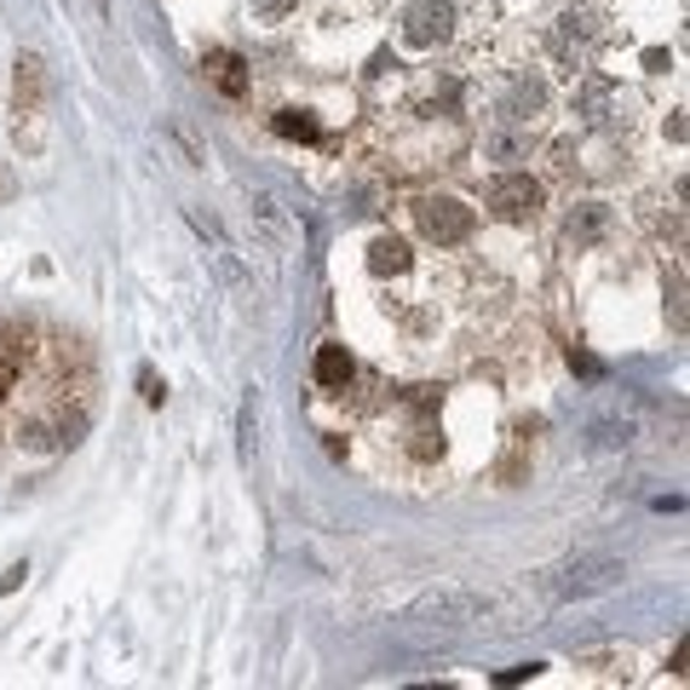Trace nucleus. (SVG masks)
<instances>
[{"instance_id":"obj_1","label":"nucleus","mask_w":690,"mask_h":690,"mask_svg":"<svg viewBox=\"0 0 690 690\" xmlns=\"http://www.w3.org/2000/svg\"><path fill=\"white\" fill-rule=\"evenodd\" d=\"M478 610H483V599L467 593V587H431V593H420V604L408 610V627L420 638H449L460 627H472Z\"/></svg>"},{"instance_id":"obj_2","label":"nucleus","mask_w":690,"mask_h":690,"mask_svg":"<svg viewBox=\"0 0 690 690\" xmlns=\"http://www.w3.org/2000/svg\"><path fill=\"white\" fill-rule=\"evenodd\" d=\"M627 565L622 558H604V552H587V558H570V565L552 570V593L558 599H599L610 587H622Z\"/></svg>"},{"instance_id":"obj_3","label":"nucleus","mask_w":690,"mask_h":690,"mask_svg":"<svg viewBox=\"0 0 690 690\" xmlns=\"http://www.w3.org/2000/svg\"><path fill=\"white\" fill-rule=\"evenodd\" d=\"M415 224H420L426 242L454 248V242L472 237V208H467V201H454V196H420L415 201Z\"/></svg>"},{"instance_id":"obj_4","label":"nucleus","mask_w":690,"mask_h":690,"mask_svg":"<svg viewBox=\"0 0 690 690\" xmlns=\"http://www.w3.org/2000/svg\"><path fill=\"white\" fill-rule=\"evenodd\" d=\"M541 185H535L529 173H501L495 185H490V208H495V219H506V224H529L535 213H541Z\"/></svg>"},{"instance_id":"obj_5","label":"nucleus","mask_w":690,"mask_h":690,"mask_svg":"<svg viewBox=\"0 0 690 690\" xmlns=\"http://www.w3.org/2000/svg\"><path fill=\"white\" fill-rule=\"evenodd\" d=\"M41 110H46V64L35 53H23L12 64V116L23 127V121H41Z\"/></svg>"},{"instance_id":"obj_6","label":"nucleus","mask_w":690,"mask_h":690,"mask_svg":"<svg viewBox=\"0 0 690 690\" xmlns=\"http://www.w3.org/2000/svg\"><path fill=\"white\" fill-rule=\"evenodd\" d=\"M604 35H610V23L599 12H565V18H558V53H565L570 64H581Z\"/></svg>"},{"instance_id":"obj_7","label":"nucleus","mask_w":690,"mask_h":690,"mask_svg":"<svg viewBox=\"0 0 690 690\" xmlns=\"http://www.w3.org/2000/svg\"><path fill=\"white\" fill-rule=\"evenodd\" d=\"M449 23H454V7H449V0H420V7H408L403 35L415 41V46H431V41L449 35Z\"/></svg>"},{"instance_id":"obj_8","label":"nucleus","mask_w":690,"mask_h":690,"mask_svg":"<svg viewBox=\"0 0 690 690\" xmlns=\"http://www.w3.org/2000/svg\"><path fill=\"white\" fill-rule=\"evenodd\" d=\"M604 237H610V208H604V201H576V208L565 213V242L593 248Z\"/></svg>"},{"instance_id":"obj_9","label":"nucleus","mask_w":690,"mask_h":690,"mask_svg":"<svg viewBox=\"0 0 690 690\" xmlns=\"http://www.w3.org/2000/svg\"><path fill=\"white\" fill-rule=\"evenodd\" d=\"M201 75L224 92V98H242L248 92V64L230 53V46H213V53H201Z\"/></svg>"},{"instance_id":"obj_10","label":"nucleus","mask_w":690,"mask_h":690,"mask_svg":"<svg viewBox=\"0 0 690 690\" xmlns=\"http://www.w3.org/2000/svg\"><path fill=\"white\" fill-rule=\"evenodd\" d=\"M529 150H535L529 127H495V133L483 139V156L490 162H529Z\"/></svg>"},{"instance_id":"obj_11","label":"nucleus","mask_w":690,"mask_h":690,"mask_svg":"<svg viewBox=\"0 0 690 690\" xmlns=\"http://www.w3.org/2000/svg\"><path fill=\"white\" fill-rule=\"evenodd\" d=\"M570 110H576L581 121H604V116H610V81H604V75H587V81H576Z\"/></svg>"},{"instance_id":"obj_12","label":"nucleus","mask_w":690,"mask_h":690,"mask_svg":"<svg viewBox=\"0 0 690 690\" xmlns=\"http://www.w3.org/2000/svg\"><path fill=\"white\" fill-rule=\"evenodd\" d=\"M351 380V351L346 346H322L317 351V386H346Z\"/></svg>"},{"instance_id":"obj_13","label":"nucleus","mask_w":690,"mask_h":690,"mask_svg":"<svg viewBox=\"0 0 690 690\" xmlns=\"http://www.w3.org/2000/svg\"><path fill=\"white\" fill-rule=\"evenodd\" d=\"M369 265H374L380 276H397V271H408V242H397V237H380V242L369 248Z\"/></svg>"},{"instance_id":"obj_14","label":"nucleus","mask_w":690,"mask_h":690,"mask_svg":"<svg viewBox=\"0 0 690 690\" xmlns=\"http://www.w3.org/2000/svg\"><path fill=\"white\" fill-rule=\"evenodd\" d=\"M276 133H283V139H305V144H311V139H322V127H317L311 116H299V110H283V116H276Z\"/></svg>"},{"instance_id":"obj_15","label":"nucleus","mask_w":690,"mask_h":690,"mask_svg":"<svg viewBox=\"0 0 690 690\" xmlns=\"http://www.w3.org/2000/svg\"><path fill=\"white\" fill-rule=\"evenodd\" d=\"M253 219H260V230H265L271 242H283V213H276V201H271L265 190L253 196Z\"/></svg>"},{"instance_id":"obj_16","label":"nucleus","mask_w":690,"mask_h":690,"mask_svg":"<svg viewBox=\"0 0 690 690\" xmlns=\"http://www.w3.org/2000/svg\"><path fill=\"white\" fill-rule=\"evenodd\" d=\"M581 668H593L599 679H627V656H616V650L610 656H581Z\"/></svg>"},{"instance_id":"obj_17","label":"nucleus","mask_w":690,"mask_h":690,"mask_svg":"<svg viewBox=\"0 0 690 690\" xmlns=\"http://www.w3.org/2000/svg\"><path fill=\"white\" fill-rule=\"evenodd\" d=\"M633 431L627 426H599V449H627Z\"/></svg>"},{"instance_id":"obj_18","label":"nucleus","mask_w":690,"mask_h":690,"mask_svg":"<svg viewBox=\"0 0 690 690\" xmlns=\"http://www.w3.org/2000/svg\"><path fill=\"white\" fill-rule=\"evenodd\" d=\"M12 196H18V173L12 162H0V208H12Z\"/></svg>"},{"instance_id":"obj_19","label":"nucleus","mask_w":690,"mask_h":690,"mask_svg":"<svg viewBox=\"0 0 690 690\" xmlns=\"http://www.w3.org/2000/svg\"><path fill=\"white\" fill-rule=\"evenodd\" d=\"M288 7H294V0H253V12H260V18H288Z\"/></svg>"},{"instance_id":"obj_20","label":"nucleus","mask_w":690,"mask_h":690,"mask_svg":"<svg viewBox=\"0 0 690 690\" xmlns=\"http://www.w3.org/2000/svg\"><path fill=\"white\" fill-rule=\"evenodd\" d=\"M139 386H144V403H162V397H167V392H162V380H156V374H150V369L139 374Z\"/></svg>"},{"instance_id":"obj_21","label":"nucleus","mask_w":690,"mask_h":690,"mask_svg":"<svg viewBox=\"0 0 690 690\" xmlns=\"http://www.w3.org/2000/svg\"><path fill=\"white\" fill-rule=\"evenodd\" d=\"M23 576H30V565H12V570H7V576H0V593H12V587H18V581H23Z\"/></svg>"}]
</instances>
